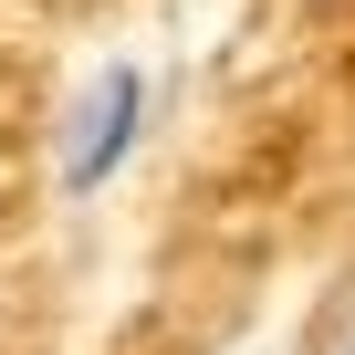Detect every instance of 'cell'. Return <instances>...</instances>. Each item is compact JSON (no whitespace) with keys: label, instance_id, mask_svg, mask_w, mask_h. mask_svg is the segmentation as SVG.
Instances as JSON below:
<instances>
[{"label":"cell","instance_id":"1","mask_svg":"<svg viewBox=\"0 0 355 355\" xmlns=\"http://www.w3.org/2000/svg\"><path fill=\"white\" fill-rule=\"evenodd\" d=\"M146 125H157V84H146V63H94L84 84H73V105H63V125H53V189L63 199H94V189H115V178L136 167V146H146Z\"/></svg>","mask_w":355,"mask_h":355},{"label":"cell","instance_id":"2","mask_svg":"<svg viewBox=\"0 0 355 355\" xmlns=\"http://www.w3.org/2000/svg\"><path fill=\"white\" fill-rule=\"evenodd\" d=\"M313 355H355V303H345V313H334V334H324V345H313Z\"/></svg>","mask_w":355,"mask_h":355},{"label":"cell","instance_id":"3","mask_svg":"<svg viewBox=\"0 0 355 355\" xmlns=\"http://www.w3.org/2000/svg\"><path fill=\"white\" fill-rule=\"evenodd\" d=\"M251 355H261V345H251Z\"/></svg>","mask_w":355,"mask_h":355}]
</instances>
